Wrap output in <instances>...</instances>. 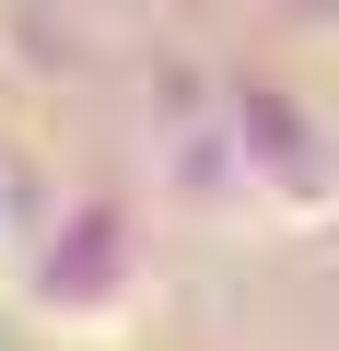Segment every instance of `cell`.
Masks as SVG:
<instances>
[{
  "mask_svg": "<svg viewBox=\"0 0 339 351\" xmlns=\"http://www.w3.org/2000/svg\"><path fill=\"white\" fill-rule=\"evenodd\" d=\"M0 281H12V316H24L36 339H59V351H117V339H140L152 304H164L152 223H140L129 199H105V188H59V199L24 223V246H12Z\"/></svg>",
  "mask_w": 339,
  "mask_h": 351,
  "instance_id": "1",
  "label": "cell"
},
{
  "mask_svg": "<svg viewBox=\"0 0 339 351\" xmlns=\"http://www.w3.org/2000/svg\"><path fill=\"white\" fill-rule=\"evenodd\" d=\"M223 106H234L246 211H269V223H327V211H339V141H327V117H316L292 82H246V71H223Z\"/></svg>",
  "mask_w": 339,
  "mask_h": 351,
  "instance_id": "2",
  "label": "cell"
},
{
  "mask_svg": "<svg viewBox=\"0 0 339 351\" xmlns=\"http://www.w3.org/2000/svg\"><path fill=\"white\" fill-rule=\"evenodd\" d=\"M0 176H12V164H0ZM24 223H36V211H12V199H0V269H12V246H24Z\"/></svg>",
  "mask_w": 339,
  "mask_h": 351,
  "instance_id": "3",
  "label": "cell"
}]
</instances>
